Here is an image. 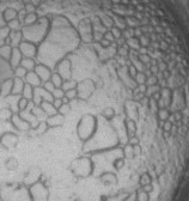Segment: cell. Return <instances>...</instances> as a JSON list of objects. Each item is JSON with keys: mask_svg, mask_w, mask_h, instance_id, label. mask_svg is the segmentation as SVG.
Segmentation results:
<instances>
[{"mask_svg": "<svg viewBox=\"0 0 189 201\" xmlns=\"http://www.w3.org/2000/svg\"><path fill=\"white\" fill-rule=\"evenodd\" d=\"M25 83L33 85L34 87L43 86V82L39 79V77L36 74V72H28L26 77H25Z\"/></svg>", "mask_w": 189, "mask_h": 201, "instance_id": "6da1fadb", "label": "cell"}, {"mask_svg": "<svg viewBox=\"0 0 189 201\" xmlns=\"http://www.w3.org/2000/svg\"><path fill=\"white\" fill-rule=\"evenodd\" d=\"M51 82L54 84V86H55L56 89H61V87H62V84H64V82H65V79H64L60 74H59L57 72H54V73L52 74Z\"/></svg>", "mask_w": 189, "mask_h": 201, "instance_id": "7a4b0ae2", "label": "cell"}, {"mask_svg": "<svg viewBox=\"0 0 189 201\" xmlns=\"http://www.w3.org/2000/svg\"><path fill=\"white\" fill-rule=\"evenodd\" d=\"M34 90H35V87H34L33 85L25 83V86H24V90H23V94H22L23 97H25V98L29 99V100H33V99H34Z\"/></svg>", "mask_w": 189, "mask_h": 201, "instance_id": "3957f363", "label": "cell"}, {"mask_svg": "<svg viewBox=\"0 0 189 201\" xmlns=\"http://www.w3.org/2000/svg\"><path fill=\"white\" fill-rule=\"evenodd\" d=\"M78 87V83L77 82H74V80H65L64 82V84H62V90L66 92V91H68V90H72V89H77Z\"/></svg>", "mask_w": 189, "mask_h": 201, "instance_id": "277c9868", "label": "cell"}, {"mask_svg": "<svg viewBox=\"0 0 189 201\" xmlns=\"http://www.w3.org/2000/svg\"><path fill=\"white\" fill-rule=\"evenodd\" d=\"M65 96L69 99V100H72L74 99L77 96H78V89H72V90H68V91L65 92Z\"/></svg>", "mask_w": 189, "mask_h": 201, "instance_id": "5b68a950", "label": "cell"}, {"mask_svg": "<svg viewBox=\"0 0 189 201\" xmlns=\"http://www.w3.org/2000/svg\"><path fill=\"white\" fill-rule=\"evenodd\" d=\"M52 95H53V97H54V99H56V98H59V99H61L64 96H65V91L62 89H55L54 91L52 92Z\"/></svg>", "mask_w": 189, "mask_h": 201, "instance_id": "8992f818", "label": "cell"}, {"mask_svg": "<svg viewBox=\"0 0 189 201\" xmlns=\"http://www.w3.org/2000/svg\"><path fill=\"white\" fill-rule=\"evenodd\" d=\"M69 110H71V107H69V104H62L60 108L57 109V112L60 113V114H62V115H67L68 113H69Z\"/></svg>", "mask_w": 189, "mask_h": 201, "instance_id": "52a82bcc", "label": "cell"}, {"mask_svg": "<svg viewBox=\"0 0 189 201\" xmlns=\"http://www.w3.org/2000/svg\"><path fill=\"white\" fill-rule=\"evenodd\" d=\"M43 87H44V89L47 90L48 92H51V94H52V92L54 91V90L56 89V87L54 86V84H53V83L51 82V80H49V82H46V83L43 84Z\"/></svg>", "mask_w": 189, "mask_h": 201, "instance_id": "ba28073f", "label": "cell"}, {"mask_svg": "<svg viewBox=\"0 0 189 201\" xmlns=\"http://www.w3.org/2000/svg\"><path fill=\"white\" fill-rule=\"evenodd\" d=\"M64 103H62V99H59V98H56V99H54L53 100V105L56 108V109H59L61 105H62Z\"/></svg>", "mask_w": 189, "mask_h": 201, "instance_id": "9c48e42d", "label": "cell"}]
</instances>
